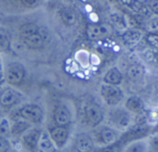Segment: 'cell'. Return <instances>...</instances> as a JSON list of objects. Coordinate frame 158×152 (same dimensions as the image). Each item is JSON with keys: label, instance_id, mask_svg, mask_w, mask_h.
Wrapping results in <instances>:
<instances>
[{"label": "cell", "instance_id": "cell-1", "mask_svg": "<svg viewBox=\"0 0 158 152\" xmlns=\"http://www.w3.org/2000/svg\"><path fill=\"white\" fill-rule=\"evenodd\" d=\"M103 100L109 105L117 104L122 97V92L116 85L103 84L100 89Z\"/></svg>", "mask_w": 158, "mask_h": 152}, {"label": "cell", "instance_id": "cell-2", "mask_svg": "<svg viewBox=\"0 0 158 152\" xmlns=\"http://www.w3.org/2000/svg\"><path fill=\"white\" fill-rule=\"evenodd\" d=\"M110 120L114 126L120 130H126L130 127L131 117L129 113L121 108H117L110 114Z\"/></svg>", "mask_w": 158, "mask_h": 152}, {"label": "cell", "instance_id": "cell-3", "mask_svg": "<svg viewBox=\"0 0 158 152\" xmlns=\"http://www.w3.org/2000/svg\"><path fill=\"white\" fill-rule=\"evenodd\" d=\"M22 117L31 122H39L43 118V111L37 105L29 104L23 107L19 111Z\"/></svg>", "mask_w": 158, "mask_h": 152}, {"label": "cell", "instance_id": "cell-4", "mask_svg": "<svg viewBox=\"0 0 158 152\" xmlns=\"http://www.w3.org/2000/svg\"><path fill=\"white\" fill-rule=\"evenodd\" d=\"M6 77L11 84H19L24 78V70L17 63H11L7 68Z\"/></svg>", "mask_w": 158, "mask_h": 152}, {"label": "cell", "instance_id": "cell-5", "mask_svg": "<svg viewBox=\"0 0 158 152\" xmlns=\"http://www.w3.org/2000/svg\"><path fill=\"white\" fill-rule=\"evenodd\" d=\"M110 26L106 24L89 25L87 27V35L90 40H99L110 34Z\"/></svg>", "mask_w": 158, "mask_h": 152}, {"label": "cell", "instance_id": "cell-6", "mask_svg": "<svg viewBox=\"0 0 158 152\" xmlns=\"http://www.w3.org/2000/svg\"><path fill=\"white\" fill-rule=\"evenodd\" d=\"M41 137L39 130H31L24 134L23 137V145L28 151H35L38 148V143Z\"/></svg>", "mask_w": 158, "mask_h": 152}, {"label": "cell", "instance_id": "cell-7", "mask_svg": "<svg viewBox=\"0 0 158 152\" xmlns=\"http://www.w3.org/2000/svg\"><path fill=\"white\" fill-rule=\"evenodd\" d=\"M94 146L92 138L86 134H78L74 141V148L77 152H90Z\"/></svg>", "mask_w": 158, "mask_h": 152}, {"label": "cell", "instance_id": "cell-8", "mask_svg": "<svg viewBox=\"0 0 158 152\" xmlns=\"http://www.w3.org/2000/svg\"><path fill=\"white\" fill-rule=\"evenodd\" d=\"M85 114L88 121L93 125L100 124L103 119V112L100 107L95 103L88 104L85 108Z\"/></svg>", "mask_w": 158, "mask_h": 152}, {"label": "cell", "instance_id": "cell-9", "mask_svg": "<svg viewBox=\"0 0 158 152\" xmlns=\"http://www.w3.org/2000/svg\"><path fill=\"white\" fill-rule=\"evenodd\" d=\"M68 133L67 129L65 127L58 126L53 128L50 131V137L52 141L58 148H62L67 141Z\"/></svg>", "mask_w": 158, "mask_h": 152}, {"label": "cell", "instance_id": "cell-10", "mask_svg": "<svg viewBox=\"0 0 158 152\" xmlns=\"http://www.w3.org/2000/svg\"><path fill=\"white\" fill-rule=\"evenodd\" d=\"M19 100V94L12 88H6L0 93V104L5 108L13 105Z\"/></svg>", "mask_w": 158, "mask_h": 152}, {"label": "cell", "instance_id": "cell-11", "mask_svg": "<svg viewBox=\"0 0 158 152\" xmlns=\"http://www.w3.org/2000/svg\"><path fill=\"white\" fill-rule=\"evenodd\" d=\"M148 128L143 126L137 127V128L131 129V131H127L123 137H121V143L125 144L127 142L135 141L137 139L140 138L148 134Z\"/></svg>", "mask_w": 158, "mask_h": 152}, {"label": "cell", "instance_id": "cell-12", "mask_svg": "<svg viewBox=\"0 0 158 152\" xmlns=\"http://www.w3.org/2000/svg\"><path fill=\"white\" fill-rule=\"evenodd\" d=\"M145 69L142 65L135 63L128 67L127 71V77L129 80L134 82H140L144 77Z\"/></svg>", "mask_w": 158, "mask_h": 152}, {"label": "cell", "instance_id": "cell-13", "mask_svg": "<svg viewBox=\"0 0 158 152\" xmlns=\"http://www.w3.org/2000/svg\"><path fill=\"white\" fill-rule=\"evenodd\" d=\"M54 117H55L56 123L58 125V126L61 127H64L66 125H68L71 119V116L69 111L64 106H59L56 109Z\"/></svg>", "mask_w": 158, "mask_h": 152}, {"label": "cell", "instance_id": "cell-14", "mask_svg": "<svg viewBox=\"0 0 158 152\" xmlns=\"http://www.w3.org/2000/svg\"><path fill=\"white\" fill-rule=\"evenodd\" d=\"M100 139L103 144L110 146L117 141L118 136L115 131L110 128H103L100 132Z\"/></svg>", "mask_w": 158, "mask_h": 152}, {"label": "cell", "instance_id": "cell-15", "mask_svg": "<svg viewBox=\"0 0 158 152\" xmlns=\"http://www.w3.org/2000/svg\"><path fill=\"white\" fill-rule=\"evenodd\" d=\"M123 40L129 46L137 44L142 38V32L137 29H130L126 31L122 36Z\"/></svg>", "mask_w": 158, "mask_h": 152}, {"label": "cell", "instance_id": "cell-16", "mask_svg": "<svg viewBox=\"0 0 158 152\" xmlns=\"http://www.w3.org/2000/svg\"><path fill=\"white\" fill-rule=\"evenodd\" d=\"M24 43L29 48L32 49H39L41 48L44 44L43 39L38 32L23 38Z\"/></svg>", "mask_w": 158, "mask_h": 152}, {"label": "cell", "instance_id": "cell-17", "mask_svg": "<svg viewBox=\"0 0 158 152\" xmlns=\"http://www.w3.org/2000/svg\"><path fill=\"white\" fill-rule=\"evenodd\" d=\"M60 18L64 24L66 26H73L76 23L77 20V15L73 9L69 8H65L61 9L60 12Z\"/></svg>", "mask_w": 158, "mask_h": 152}, {"label": "cell", "instance_id": "cell-18", "mask_svg": "<svg viewBox=\"0 0 158 152\" xmlns=\"http://www.w3.org/2000/svg\"><path fill=\"white\" fill-rule=\"evenodd\" d=\"M104 80L108 84L117 85L121 82L122 75L121 73L117 69V68H113L107 71L104 77Z\"/></svg>", "mask_w": 158, "mask_h": 152}, {"label": "cell", "instance_id": "cell-19", "mask_svg": "<svg viewBox=\"0 0 158 152\" xmlns=\"http://www.w3.org/2000/svg\"><path fill=\"white\" fill-rule=\"evenodd\" d=\"M127 109L134 113H139L143 109V102L139 97H131L127 100L126 103Z\"/></svg>", "mask_w": 158, "mask_h": 152}, {"label": "cell", "instance_id": "cell-20", "mask_svg": "<svg viewBox=\"0 0 158 152\" xmlns=\"http://www.w3.org/2000/svg\"><path fill=\"white\" fill-rule=\"evenodd\" d=\"M37 149L40 150V152H54L55 147L53 142L47 136H41L38 143Z\"/></svg>", "mask_w": 158, "mask_h": 152}, {"label": "cell", "instance_id": "cell-21", "mask_svg": "<svg viewBox=\"0 0 158 152\" xmlns=\"http://www.w3.org/2000/svg\"><path fill=\"white\" fill-rule=\"evenodd\" d=\"M29 127V124L24 121L15 122L10 128V134L12 136H18L26 131Z\"/></svg>", "mask_w": 158, "mask_h": 152}, {"label": "cell", "instance_id": "cell-22", "mask_svg": "<svg viewBox=\"0 0 158 152\" xmlns=\"http://www.w3.org/2000/svg\"><path fill=\"white\" fill-rule=\"evenodd\" d=\"M10 47V40L9 34L5 29L0 28V51H7Z\"/></svg>", "mask_w": 158, "mask_h": 152}, {"label": "cell", "instance_id": "cell-23", "mask_svg": "<svg viewBox=\"0 0 158 152\" xmlns=\"http://www.w3.org/2000/svg\"><path fill=\"white\" fill-rule=\"evenodd\" d=\"M19 31L22 37L24 38V37L32 35V34L38 32V27L33 23H26V24L21 26Z\"/></svg>", "mask_w": 158, "mask_h": 152}, {"label": "cell", "instance_id": "cell-24", "mask_svg": "<svg viewBox=\"0 0 158 152\" xmlns=\"http://www.w3.org/2000/svg\"><path fill=\"white\" fill-rule=\"evenodd\" d=\"M147 145L143 141H135L127 147L125 152H146Z\"/></svg>", "mask_w": 158, "mask_h": 152}, {"label": "cell", "instance_id": "cell-25", "mask_svg": "<svg viewBox=\"0 0 158 152\" xmlns=\"http://www.w3.org/2000/svg\"><path fill=\"white\" fill-rule=\"evenodd\" d=\"M147 29L150 32V33L157 34L158 35V17L153 18L148 22L146 25Z\"/></svg>", "mask_w": 158, "mask_h": 152}, {"label": "cell", "instance_id": "cell-26", "mask_svg": "<svg viewBox=\"0 0 158 152\" xmlns=\"http://www.w3.org/2000/svg\"><path fill=\"white\" fill-rule=\"evenodd\" d=\"M112 21L114 22L116 26L119 28V29H124V28H126V23L124 22L121 15L115 14V15L112 16Z\"/></svg>", "mask_w": 158, "mask_h": 152}, {"label": "cell", "instance_id": "cell-27", "mask_svg": "<svg viewBox=\"0 0 158 152\" xmlns=\"http://www.w3.org/2000/svg\"><path fill=\"white\" fill-rule=\"evenodd\" d=\"M146 40L148 44L151 45L154 49H158V35L150 33L146 36Z\"/></svg>", "mask_w": 158, "mask_h": 152}, {"label": "cell", "instance_id": "cell-28", "mask_svg": "<svg viewBox=\"0 0 158 152\" xmlns=\"http://www.w3.org/2000/svg\"><path fill=\"white\" fill-rule=\"evenodd\" d=\"M11 145L9 141L3 136H0V152H10Z\"/></svg>", "mask_w": 158, "mask_h": 152}, {"label": "cell", "instance_id": "cell-29", "mask_svg": "<svg viewBox=\"0 0 158 152\" xmlns=\"http://www.w3.org/2000/svg\"><path fill=\"white\" fill-rule=\"evenodd\" d=\"M10 133V128L6 120H2L0 122V136H6Z\"/></svg>", "mask_w": 158, "mask_h": 152}, {"label": "cell", "instance_id": "cell-30", "mask_svg": "<svg viewBox=\"0 0 158 152\" xmlns=\"http://www.w3.org/2000/svg\"><path fill=\"white\" fill-rule=\"evenodd\" d=\"M146 6L151 12L158 15V0H148L147 1Z\"/></svg>", "mask_w": 158, "mask_h": 152}, {"label": "cell", "instance_id": "cell-31", "mask_svg": "<svg viewBox=\"0 0 158 152\" xmlns=\"http://www.w3.org/2000/svg\"><path fill=\"white\" fill-rule=\"evenodd\" d=\"M150 148L151 152H158V135H155L151 138Z\"/></svg>", "mask_w": 158, "mask_h": 152}, {"label": "cell", "instance_id": "cell-32", "mask_svg": "<svg viewBox=\"0 0 158 152\" xmlns=\"http://www.w3.org/2000/svg\"><path fill=\"white\" fill-rule=\"evenodd\" d=\"M40 0H21L22 3L28 7H33L39 3Z\"/></svg>", "mask_w": 158, "mask_h": 152}, {"label": "cell", "instance_id": "cell-33", "mask_svg": "<svg viewBox=\"0 0 158 152\" xmlns=\"http://www.w3.org/2000/svg\"><path fill=\"white\" fill-rule=\"evenodd\" d=\"M148 57H149V60L151 61H154L158 63V53H149Z\"/></svg>", "mask_w": 158, "mask_h": 152}, {"label": "cell", "instance_id": "cell-34", "mask_svg": "<svg viewBox=\"0 0 158 152\" xmlns=\"http://www.w3.org/2000/svg\"><path fill=\"white\" fill-rule=\"evenodd\" d=\"M101 152H119L118 147H114L113 145H110L108 148L103 149Z\"/></svg>", "mask_w": 158, "mask_h": 152}, {"label": "cell", "instance_id": "cell-35", "mask_svg": "<svg viewBox=\"0 0 158 152\" xmlns=\"http://www.w3.org/2000/svg\"><path fill=\"white\" fill-rule=\"evenodd\" d=\"M2 79V72L1 69H0V82H1Z\"/></svg>", "mask_w": 158, "mask_h": 152}, {"label": "cell", "instance_id": "cell-36", "mask_svg": "<svg viewBox=\"0 0 158 152\" xmlns=\"http://www.w3.org/2000/svg\"><path fill=\"white\" fill-rule=\"evenodd\" d=\"M1 119H2V114H1V112H0V122H1Z\"/></svg>", "mask_w": 158, "mask_h": 152}]
</instances>
